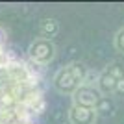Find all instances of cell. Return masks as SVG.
Here are the masks:
<instances>
[{
  "label": "cell",
  "instance_id": "cell-11",
  "mask_svg": "<svg viewBox=\"0 0 124 124\" xmlns=\"http://www.w3.org/2000/svg\"><path fill=\"white\" fill-rule=\"evenodd\" d=\"M113 96L117 98H124V78H120L117 85H115V91H113Z\"/></svg>",
  "mask_w": 124,
  "mask_h": 124
},
{
  "label": "cell",
  "instance_id": "cell-9",
  "mask_svg": "<svg viewBox=\"0 0 124 124\" xmlns=\"http://www.w3.org/2000/svg\"><path fill=\"white\" fill-rule=\"evenodd\" d=\"M104 70H106V72H109L113 78H117V80L124 78V67L120 65V63H109V65L104 69Z\"/></svg>",
  "mask_w": 124,
  "mask_h": 124
},
{
  "label": "cell",
  "instance_id": "cell-4",
  "mask_svg": "<svg viewBox=\"0 0 124 124\" xmlns=\"http://www.w3.org/2000/svg\"><path fill=\"white\" fill-rule=\"evenodd\" d=\"M98 70H89L87 78L80 89L72 94V104L74 106H82V108H93L98 104V100L102 98L98 87H96V82H98Z\"/></svg>",
  "mask_w": 124,
  "mask_h": 124
},
{
  "label": "cell",
  "instance_id": "cell-10",
  "mask_svg": "<svg viewBox=\"0 0 124 124\" xmlns=\"http://www.w3.org/2000/svg\"><path fill=\"white\" fill-rule=\"evenodd\" d=\"M113 46L117 52H120V54H124V28H120L117 33H115L113 37Z\"/></svg>",
  "mask_w": 124,
  "mask_h": 124
},
{
  "label": "cell",
  "instance_id": "cell-8",
  "mask_svg": "<svg viewBox=\"0 0 124 124\" xmlns=\"http://www.w3.org/2000/svg\"><path fill=\"white\" fill-rule=\"evenodd\" d=\"M39 28H41V33L45 35V39L52 41V37L57 35V31H59V22L57 19H43L39 22Z\"/></svg>",
  "mask_w": 124,
  "mask_h": 124
},
{
  "label": "cell",
  "instance_id": "cell-5",
  "mask_svg": "<svg viewBox=\"0 0 124 124\" xmlns=\"http://www.w3.org/2000/svg\"><path fill=\"white\" fill-rule=\"evenodd\" d=\"M98 115L93 108H82V106H70L69 109V122L70 124H94Z\"/></svg>",
  "mask_w": 124,
  "mask_h": 124
},
{
  "label": "cell",
  "instance_id": "cell-6",
  "mask_svg": "<svg viewBox=\"0 0 124 124\" xmlns=\"http://www.w3.org/2000/svg\"><path fill=\"white\" fill-rule=\"evenodd\" d=\"M117 78H113L109 72L106 70H100L98 74V82H96V87H98L100 94L102 96H113V91H115V85H117Z\"/></svg>",
  "mask_w": 124,
  "mask_h": 124
},
{
  "label": "cell",
  "instance_id": "cell-2",
  "mask_svg": "<svg viewBox=\"0 0 124 124\" xmlns=\"http://www.w3.org/2000/svg\"><path fill=\"white\" fill-rule=\"evenodd\" d=\"M87 69L82 63H69L65 67H61L54 74L52 85L59 91L61 94H70L72 96L78 89L83 85L85 78H87Z\"/></svg>",
  "mask_w": 124,
  "mask_h": 124
},
{
  "label": "cell",
  "instance_id": "cell-3",
  "mask_svg": "<svg viewBox=\"0 0 124 124\" xmlns=\"http://www.w3.org/2000/svg\"><path fill=\"white\" fill-rule=\"evenodd\" d=\"M56 45L50 41V39H45V37H37L30 43L28 46V61L37 69L48 67L54 57H56Z\"/></svg>",
  "mask_w": 124,
  "mask_h": 124
},
{
  "label": "cell",
  "instance_id": "cell-1",
  "mask_svg": "<svg viewBox=\"0 0 124 124\" xmlns=\"http://www.w3.org/2000/svg\"><path fill=\"white\" fill-rule=\"evenodd\" d=\"M45 106L39 69L8 45L0 28V124H39Z\"/></svg>",
  "mask_w": 124,
  "mask_h": 124
},
{
  "label": "cell",
  "instance_id": "cell-7",
  "mask_svg": "<svg viewBox=\"0 0 124 124\" xmlns=\"http://www.w3.org/2000/svg\"><path fill=\"white\" fill-rule=\"evenodd\" d=\"M94 111L98 117H111L115 113V102L113 96H102L98 100V104L94 106Z\"/></svg>",
  "mask_w": 124,
  "mask_h": 124
}]
</instances>
